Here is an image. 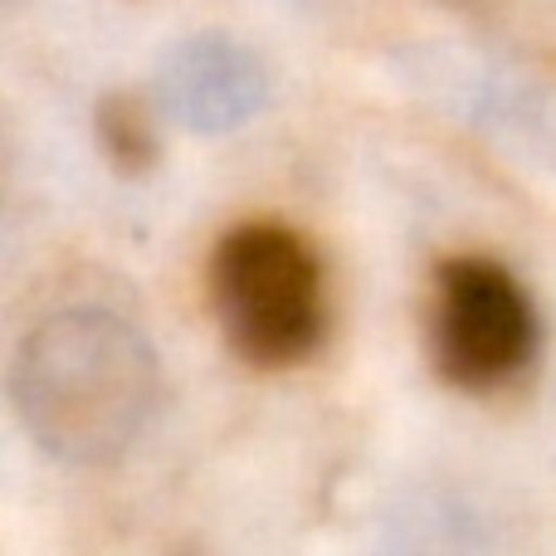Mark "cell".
Wrapping results in <instances>:
<instances>
[{
  "mask_svg": "<svg viewBox=\"0 0 556 556\" xmlns=\"http://www.w3.org/2000/svg\"><path fill=\"white\" fill-rule=\"evenodd\" d=\"M98 147L123 176H142L156 162L152 108L137 93H108L98 103Z\"/></svg>",
  "mask_w": 556,
  "mask_h": 556,
  "instance_id": "5b68a950",
  "label": "cell"
},
{
  "mask_svg": "<svg viewBox=\"0 0 556 556\" xmlns=\"http://www.w3.org/2000/svg\"><path fill=\"white\" fill-rule=\"evenodd\" d=\"M156 366L142 332L108 313L39 323L10 362V401L45 450L64 459L117 454L156 401Z\"/></svg>",
  "mask_w": 556,
  "mask_h": 556,
  "instance_id": "6da1fadb",
  "label": "cell"
},
{
  "mask_svg": "<svg viewBox=\"0 0 556 556\" xmlns=\"http://www.w3.org/2000/svg\"><path fill=\"white\" fill-rule=\"evenodd\" d=\"M156 93H162L166 113L191 132H230L244 117L260 113L269 78L244 45L225 35H195L162 59Z\"/></svg>",
  "mask_w": 556,
  "mask_h": 556,
  "instance_id": "277c9868",
  "label": "cell"
},
{
  "mask_svg": "<svg viewBox=\"0 0 556 556\" xmlns=\"http://www.w3.org/2000/svg\"><path fill=\"white\" fill-rule=\"evenodd\" d=\"M538 317L493 260H450L434 288V362L454 386H498L532 356Z\"/></svg>",
  "mask_w": 556,
  "mask_h": 556,
  "instance_id": "3957f363",
  "label": "cell"
},
{
  "mask_svg": "<svg viewBox=\"0 0 556 556\" xmlns=\"http://www.w3.org/2000/svg\"><path fill=\"white\" fill-rule=\"evenodd\" d=\"M211 298L250 366H293L323 342V274L288 225L254 220L225 235L211 264Z\"/></svg>",
  "mask_w": 556,
  "mask_h": 556,
  "instance_id": "7a4b0ae2",
  "label": "cell"
}]
</instances>
